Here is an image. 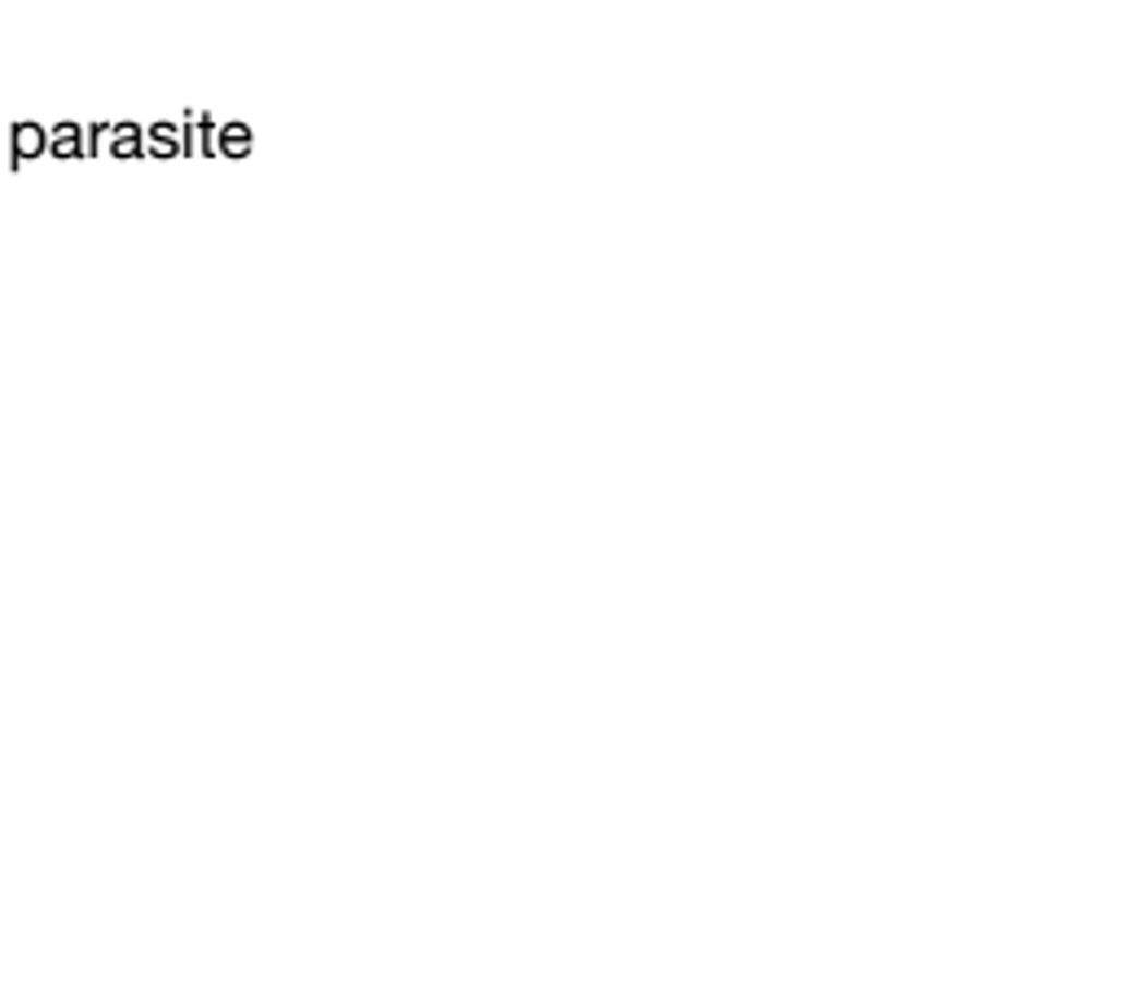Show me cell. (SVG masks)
Listing matches in <instances>:
<instances>
[{
	"label": "cell",
	"mask_w": 1138,
	"mask_h": 984,
	"mask_svg": "<svg viewBox=\"0 0 1138 984\" xmlns=\"http://www.w3.org/2000/svg\"><path fill=\"white\" fill-rule=\"evenodd\" d=\"M14 141H19V154H36L40 149V132L36 128H19Z\"/></svg>",
	"instance_id": "1"
},
{
	"label": "cell",
	"mask_w": 1138,
	"mask_h": 984,
	"mask_svg": "<svg viewBox=\"0 0 1138 984\" xmlns=\"http://www.w3.org/2000/svg\"><path fill=\"white\" fill-rule=\"evenodd\" d=\"M53 149H58V154H75V149H80V136H75V128H62Z\"/></svg>",
	"instance_id": "2"
},
{
	"label": "cell",
	"mask_w": 1138,
	"mask_h": 984,
	"mask_svg": "<svg viewBox=\"0 0 1138 984\" xmlns=\"http://www.w3.org/2000/svg\"><path fill=\"white\" fill-rule=\"evenodd\" d=\"M225 149H229V154H242V149H247V132H242V128H229V132H225Z\"/></svg>",
	"instance_id": "3"
},
{
	"label": "cell",
	"mask_w": 1138,
	"mask_h": 984,
	"mask_svg": "<svg viewBox=\"0 0 1138 984\" xmlns=\"http://www.w3.org/2000/svg\"><path fill=\"white\" fill-rule=\"evenodd\" d=\"M115 149H119V154H136V136H132V132L123 128V132H119V145H115Z\"/></svg>",
	"instance_id": "4"
}]
</instances>
